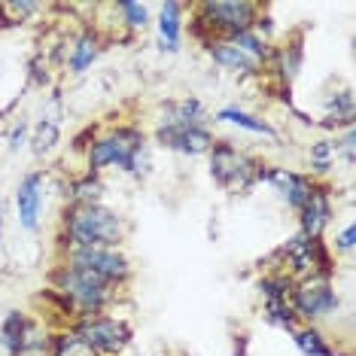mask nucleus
I'll return each instance as SVG.
<instances>
[{
    "instance_id": "obj_1",
    "label": "nucleus",
    "mask_w": 356,
    "mask_h": 356,
    "mask_svg": "<svg viewBox=\"0 0 356 356\" xmlns=\"http://www.w3.org/2000/svg\"><path fill=\"white\" fill-rule=\"evenodd\" d=\"M128 234L125 220L104 204H67L61 213V253L70 247H119Z\"/></svg>"
},
{
    "instance_id": "obj_2",
    "label": "nucleus",
    "mask_w": 356,
    "mask_h": 356,
    "mask_svg": "<svg viewBox=\"0 0 356 356\" xmlns=\"http://www.w3.org/2000/svg\"><path fill=\"white\" fill-rule=\"evenodd\" d=\"M49 286L58 289V293L76 307L79 317L104 314L116 302V289H119V286H113V283L95 277V274H88V271H79L67 262H58L49 271Z\"/></svg>"
},
{
    "instance_id": "obj_3",
    "label": "nucleus",
    "mask_w": 356,
    "mask_h": 356,
    "mask_svg": "<svg viewBox=\"0 0 356 356\" xmlns=\"http://www.w3.org/2000/svg\"><path fill=\"white\" fill-rule=\"evenodd\" d=\"M147 147V134L134 125H119L113 131L95 137V143L86 149L88 174H101L107 168H122L128 174L140 171V156Z\"/></svg>"
},
{
    "instance_id": "obj_4",
    "label": "nucleus",
    "mask_w": 356,
    "mask_h": 356,
    "mask_svg": "<svg viewBox=\"0 0 356 356\" xmlns=\"http://www.w3.org/2000/svg\"><path fill=\"white\" fill-rule=\"evenodd\" d=\"M274 259H280V265H274L271 271H283L289 280L335 277V259H332L323 238H307V234L298 232L274 253Z\"/></svg>"
},
{
    "instance_id": "obj_5",
    "label": "nucleus",
    "mask_w": 356,
    "mask_h": 356,
    "mask_svg": "<svg viewBox=\"0 0 356 356\" xmlns=\"http://www.w3.org/2000/svg\"><path fill=\"white\" fill-rule=\"evenodd\" d=\"M207 156H210V177L216 180V186H222L232 195L253 189L265 174L262 161L241 147H234L232 140H216Z\"/></svg>"
},
{
    "instance_id": "obj_6",
    "label": "nucleus",
    "mask_w": 356,
    "mask_h": 356,
    "mask_svg": "<svg viewBox=\"0 0 356 356\" xmlns=\"http://www.w3.org/2000/svg\"><path fill=\"white\" fill-rule=\"evenodd\" d=\"M70 332H76L83 341L92 347L98 356H119L125 353V347L131 344L134 329L131 323L122 317H107V314H88V317H79Z\"/></svg>"
},
{
    "instance_id": "obj_7",
    "label": "nucleus",
    "mask_w": 356,
    "mask_h": 356,
    "mask_svg": "<svg viewBox=\"0 0 356 356\" xmlns=\"http://www.w3.org/2000/svg\"><path fill=\"white\" fill-rule=\"evenodd\" d=\"M61 262L95 274L113 286H125L131 280V262L119 247H70L61 253Z\"/></svg>"
},
{
    "instance_id": "obj_8",
    "label": "nucleus",
    "mask_w": 356,
    "mask_h": 356,
    "mask_svg": "<svg viewBox=\"0 0 356 356\" xmlns=\"http://www.w3.org/2000/svg\"><path fill=\"white\" fill-rule=\"evenodd\" d=\"M289 305H293L296 317L305 320V326H317L323 317H332L341 305L332 277H302L293 283L289 293Z\"/></svg>"
},
{
    "instance_id": "obj_9",
    "label": "nucleus",
    "mask_w": 356,
    "mask_h": 356,
    "mask_svg": "<svg viewBox=\"0 0 356 356\" xmlns=\"http://www.w3.org/2000/svg\"><path fill=\"white\" fill-rule=\"evenodd\" d=\"M332 216H335V207H332V189L329 183H314L311 195L298 210V232L307 234V238H323V232H326V225L332 222Z\"/></svg>"
},
{
    "instance_id": "obj_10",
    "label": "nucleus",
    "mask_w": 356,
    "mask_h": 356,
    "mask_svg": "<svg viewBox=\"0 0 356 356\" xmlns=\"http://www.w3.org/2000/svg\"><path fill=\"white\" fill-rule=\"evenodd\" d=\"M156 143L165 149L183 152V156H207L210 147L216 143L213 131L207 125L192 128H156Z\"/></svg>"
},
{
    "instance_id": "obj_11",
    "label": "nucleus",
    "mask_w": 356,
    "mask_h": 356,
    "mask_svg": "<svg viewBox=\"0 0 356 356\" xmlns=\"http://www.w3.org/2000/svg\"><path fill=\"white\" fill-rule=\"evenodd\" d=\"M43 171H31L15 186V210H19V222L22 229L37 232L40 229V213H43Z\"/></svg>"
},
{
    "instance_id": "obj_12",
    "label": "nucleus",
    "mask_w": 356,
    "mask_h": 356,
    "mask_svg": "<svg viewBox=\"0 0 356 356\" xmlns=\"http://www.w3.org/2000/svg\"><path fill=\"white\" fill-rule=\"evenodd\" d=\"M262 180L271 183L293 210H302V204L314 189V183H317L311 174H298V171H289V168H280V165H265Z\"/></svg>"
},
{
    "instance_id": "obj_13",
    "label": "nucleus",
    "mask_w": 356,
    "mask_h": 356,
    "mask_svg": "<svg viewBox=\"0 0 356 356\" xmlns=\"http://www.w3.org/2000/svg\"><path fill=\"white\" fill-rule=\"evenodd\" d=\"M204 122H207V113L198 98L168 101L159 116V128H192V125H204Z\"/></svg>"
},
{
    "instance_id": "obj_14",
    "label": "nucleus",
    "mask_w": 356,
    "mask_h": 356,
    "mask_svg": "<svg viewBox=\"0 0 356 356\" xmlns=\"http://www.w3.org/2000/svg\"><path fill=\"white\" fill-rule=\"evenodd\" d=\"M204 49H207L210 58L225 70H234V74H262V64L256 58H250L244 49H238L232 40H216V43L204 46Z\"/></svg>"
},
{
    "instance_id": "obj_15",
    "label": "nucleus",
    "mask_w": 356,
    "mask_h": 356,
    "mask_svg": "<svg viewBox=\"0 0 356 356\" xmlns=\"http://www.w3.org/2000/svg\"><path fill=\"white\" fill-rule=\"evenodd\" d=\"M98 55H101V34L95 28L79 31V37H74V43H70L67 70H70V74H86V70L95 64Z\"/></svg>"
},
{
    "instance_id": "obj_16",
    "label": "nucleus",
    "mask_w": 356,
    "mask_h": 356,
    "mask_svg": "<svg viewBox=\"0 0 356 356\" xmlns=\"http://www.w3.org/2000/svg\"><path fill=\"white\" fill-rule=\"evenodd\" d=\"M271 61L277 64V76L283 86H289L293 79L298 76V70H302V61H305V46H302V37L289 40L286 46H277V49L271 52Z\"/></svg>"
},
{
    "instance_id": "obj_17",
    "label": "nucleus",
    "mask_w": 356,
    "mask_h": 356,
    "mask_svg": "<svg viewBox=\"0 0 356 356\" xmlns=\"http://www.w3.org/2000/svg\"><path fill=\"white\" fill-rule=\"evenodd\" d=\"M183 3H161L159 10V37H161V49L177 52L180 49V31H183Z\"/></svg>"
},
{
    "instance_id": "obj_18",
    "label": "nucleus",
    "mask_w": 356,
    "mask_h": 356,
    "mask_svg": "<svg viewBox=\"0 0 356 356\" xmlns=\"http://www.w3.org/2000/svg\"><path fill=\"white\" fill-rule=\"evenodd\" d=\"M28 323H31V317L22 314V311H10L3 317V323H0V344H3L6 356L19 353L22 338H25V332H28Z\"/></svg>"
},
{
    "instance_id": "obj_19",
    "label": "nucleus",
    "mask_w": 356,
    "mask_h": 356,
    "mask_svg": "<svg viewBox=\"0 0 356 356\" xmlns=\"http://www.w3.org/2000/svg\"><path fill=\"white\" fill-rule=\"evenodd\" d=\"M293 341L302 350V356H335V347L329 344V338L317 326H298L293 332Z\"/></svg>"
},
{
    "instance_id": "obj_20",
    "label": "nucleus",
    "mask_w": 356,
    "mask_h": 356,
    "mask_svg": "<svg viewBox=\"0 0 356 356\" xmlns=\"http://www.w3.org/2000/svg\"><path fill=\"white\" fill-rule=\"evenodd\" d=\"M216 119L220 122H229V125H238V128H244V131H253V134H262V137H277V131L265 122V119H259L253 116V113H244V110H238V107H222L220 113H216Z\"/></svg>"
},
{
    "instance_id": "obj_21",
    "label": "nucleus",
    "mask_w": 356,
    "mask_h": 356,
    "mask_svg": "<svg viewBox=\"0 0 356 356\" xmlns=\"http://www.w3.org/2000/svg\"><path fill=\"white\" fill-rule=\"evenodd\" d=\"M293 283L283 271H265L262 277L256 280L259 293H262L265 302H289V293H293Z\"/></svg>"
},
{
    "instance_id": "obj_22",
    "label": "nucleus",
    "mask_w": 356,
    "mask_h": 356,
    "mask_svg": "<svg viewBox=\"0 0 356 356\" xmlns=\"http://www.w3.org/2000/svg\"><path fill=\"white\" fill-rule=\"evenodd\" d=\"M101 192H104V186L98 180V174H86L70 183L67 198H70V204H101Z\"/></svg>"
},
{
    "instance_id": "obj_23",
    "label": "nucleus",
    "mask_w": 356,
    "mask_h": 356,
    "mask_svg": "<svg viewBox=\"0 0 356 356\" xmlns=\"http://www.w3.org/2000/svg\"><path fill=\"white\" fill-rule=\"evenodd\" d=\"M52 356H98V353L76 332L61 329V332H52Z\"/></svg>"
},
{
    "instance_id": "obj_24",
    "label": "nucleus",
    "mask_w": 356,
    "mask_h": 356,
    "mask_svg": "<svg viewBox=\"0 0 356 356\" xmlns=\"http://www.w3.org/2000/svg\"><path fill=\"white\" fill-rule=\"evenodd\" d=\"M37 10H40V3H34V0H6V3H0V28L22 25Z\"/></svg>"
},
{
    "instance_id": "obj_25",
    "label": "nucleus",
    "mask_w": 356,
    "mask_h": 356,
    "mask_svg": "<svg viewBox=\"0 0 356 356\" xmlns=\"http://www.w3.org/2000/svg\"><path fill=\"white\" fill-rule=\"evenodd\" d=\"M265 320H268L271 326L286 329L289 335L298 329V317H296V311L289 302H265Z\"/></svg>"
},
{
    "instance_id": "obj_26",
    "label": "nucleus",
    "mask_w": 356,
    "mask_h": 356,
    "mask_svg": "<svg viewBox=\"0 0 356 356\" xmlns=\"http://www.w3.org/2000/svg\"><path fill=\"white\" fill-rule=\"evenodd\" d=\"M329 113L335 116V125L344 122V128H353V92L350 88H344V92H335L329 98Z\"/></svg>"
},
{
    "instance_id": "obj_27",
    "label": "nucleus",
    "mask_w": 356,
    "mask_h": 356,
    "mask_svg": "<svg viewBox=\"0 0 356 356\" xmlns=\"http://www.w3.org/2000/svg\"><path fill=\"white\" fill-rule=\"evenodd\" d=\"M116 10L122 13V22L131 31H143L149 25V10H147V3H134V0H119L116 3Z\"/></svg>"
},
{
    "instance_id": "obj_28",
    "label": "nucleus",
    "mask_w": 356,
    "mask_h": 356,
    "mask_svg": "<svg viewBox=\"0 0 356 356\" xmlns=\"http://www.w3.org/2000/svg\"><path fill=\"white\" fill-rule=\"evenodd\" d=\"M34 152L37 156H46V152L55 149V143H58V125L52 122V119H43L37 128H34Z\"/></svg>"
},
{
    "instance_id": "obj_29",
    "label": "nucleus",
    "mask_w": 356,
    "mask_h": 356,
    "mask_svg": "<svg viewBox=\"0 0 356 356\" xmlns=\"http://www.w3.org/2000/svg\"><path fill=\"white\" fill-rule=\"evenodd\" d=\"M353 244H356V229H353V225H347V229L335 238V250H338V253H350Z\"/></svg>"
},
{
    "instance_id": "obj_30",
    "label": "nucleus",
    "mask_w": 356,
    "mask_h": 356,
    "mask_svg": "<svg viewBox=\"0 0 356 356\" xmlns=\"http://www.w3.org/2000/svg\"><path fill=\"white\" fill-rule=\"evenodd\" d=\"M95 137H98V128L88 125L83 134H76V137H74V149H76V152H86V149L95 143Z\"/></svg>"
},
{
    "instance_id": "obj_31",
    "label": "nucleus",
    "mask_w": 356,
    "mask_h": 356,
    "mask_svg": "<svg viewBox=\"0 0 356 356\" xmlns=\"http://www.w3.org/2000/svg\"><path fill=\"white\" fill-rule=\"evenodd\" d=\"M234 356H250V350H247V335L234 338Z\"/></svg>"
},
{
    "instance_id": "obj_32",
    "label": "nucleus",
    "mask_w": 356,
    "mask_h": 356,
    "mask_svg": "<svg viewBox=\"0 0 356 356\" xmlns=\"http://www.w3.org/2000/svg\"><path fill=\"white\" fill-rule=\"evenodd\" d=\"M22 140H25V125H19V128L13 131V149H19Z\"/></svg>"
},
{
    "instance_id": "obj_33",
    "label": "nucleus",
    "mask_w": 356,
    "mask_h": 356,
    "mask_svg": "<svg viewBox=\"0 0 356 356\" xmlns=\"http://www.w3.org/2000/svg\"><path fill=\"white\" fill-rule=\"evenodd\" d=\"M0 229H3V216H0Z\"/></svg>"
}]
</instances>
